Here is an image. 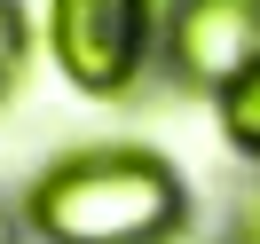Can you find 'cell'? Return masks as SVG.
<instances>
[{
	"mask_svg": "<svg viewBox=\"0 0 260 244\" xmlns=\"http://www.w3.org/2000/svg\"><path fill=\"white\" fill-rule=\"evenodd\" d=\"M16 213L40 244H174L189 228V181L142 142H87L24 181Z\"/></svg>",
	"mask_w": 260,
	"mask_h": 244,
	"instance_id": "cell-1",
	"label": "cell"
},
{
	"mask_svg": "<svg viewBox=\"0 0 260 244\" xmlns=\"http://www.w3.org/2000/svg\"><path fill=\"white\" fill-rule=\"evenodd\" d=\"M158 0H48V48L79 95L118 102L158 63Z\"/></svg>",
	"mask_w": 260,
	"mask_h": 244,
	"instance_id": "cell-2",
	"label": "cell"
},
{
	"mask_svg": "<svg viewBox=\"0 0 260 244\" xmlns=\"http://www.w3.org/2000/svg\"><path fill=\"white\" fill-rule=\"evenodd\" d=\"M158 63L174 87L221 102L260 63V0H181L158 24Z\"/></svg>",
	"mask_w": 260,
	"mask_h": 244,
	"instance_id": "cell-3",
	"label": "cell"
},
{
	"mask_svg": "<svg viewBox=\"0 0 260 244\" xmlns=\"http://www.w3.org/2000/svg\"><path fill=\"white\" fill-rule=\"evenodd\" d=\"M213 118H221V134H229V150L260 165V63L244 71V79L229 87L221 102H213Z\"/></svg>",
	"mask_w": 260,
	"mask_h": 244,
	"instance_id": "cell-4",
	"label": "cell"
},
{
	"mask_svg": "<svg viewBox=\"0 0 260 244\" xmlns=\"http://www.w3.org/2000/svg\"><path fill=\"white\" fill-rule=\"evenodd\" d=\"M24 48H32V24H24V0H0V95L24 79Z\"/></svg>",
	"mask_w": 260,
	"mask_h": 244,
	"instance_id": "cell-5",
	"label": "cell"
},
{
	"mask_svg": "<svg viewBox=\"0 0 260 244\" xmlns=\"http://www.w3.org/2000/svg\"><path fill=\"white\" fill-rule=\"evenodd\" d=\"M229 244H260V197H244V213H237V228H229Z\"/></svg>",
	"mask_w": 260,
	"mask_h": 244,
	"instance_id": "cell-6",
	"label": "cell"
},
{
	"mask_svg": "<svg viewBox=\"0 0 260 244\" xmlns=\"http://www.w3.org/2000/svg\"><path fill=\"white\" fill-rule=\"evenodd\" d=\"M0 244H24V213L8 205V197H0Z\"/></svg>",
	"mask_w": 260,
	"mask_h": 244,
	"instance_id": "cell-7",
	"label": "cell"
}]
</instances>
